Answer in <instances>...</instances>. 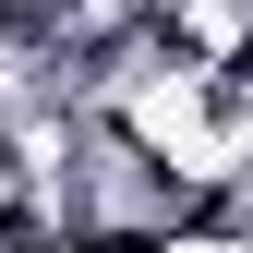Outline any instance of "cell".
I'll use <instances>...</instances> for the list:
<instances>
[{
    "label": "cell",
    "instance_id": "obj_1",
    "mask_svg": "<svg viewBox=\"0 0 253 253\" xmlns=\"http://www.w3.org/2000/svg\"><path fill=\"white\" fill-rule=\"evenodd\" d=\"M157 253H253V241H229V229H205V217H193V229H169Z\"/></svg>",
    "mask_w": 253,
    "mask_h": 253
}]
</instances>
